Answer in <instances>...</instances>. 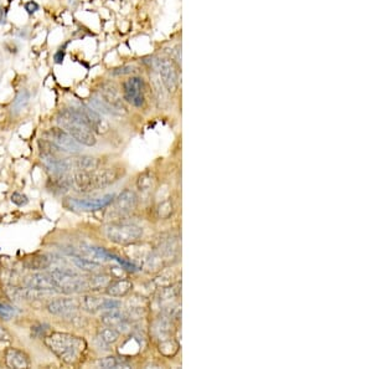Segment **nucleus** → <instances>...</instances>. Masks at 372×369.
Masks as SVG:
<instances>
[{"instance_id":"obj_7","label":"nucleus","mask_w":372,"mask_h":369,"mask_svg":"<svg viewBox=\"0 0 372 369\" xmlns=\"http://www.w3.org/2000/svg\"><path fill=\"white\" fill-rule=\"evenodd\" d=\"M46 137L51 143L55 144L61 151L68 152V153H78L82 151V146L61 127L50 128L46 132Z\"/></svg>"},{"instance_id":"obj_38","label":"nucleus","mask_w":372,"mask_h":369,"mask_svg":"<svg viewBox=\"0 0 372 369\" xmlns=\"http://www.w3.org/2000/svg\"><path fill=\"white\" fill-rule=\"evenodd\" d=\"M6 338H9L8 332H6L5 328H4V327L0 324V343H1V342H3L4 339H6Z\"/></svg>"},{"instance_id":"obj_3","label":"nucleus","mask_w":372,"mask_h":369,"mask_svg":"<svg viewBox=\"0 0 372 369\" xmlns=\"http://www.w3.org/2000/svg\"><path fill=\"white\" fill-rule=\"evenodd\" d=\"M57 123L61 128L65 129L81 146L93 147L97 143L95 132L83 122L82 118L76 113L73 108L61 110L57 116Z\"/></svg>"},{"instance_id":"obj_32","label":"nucleus","mask_w":372,"mask_h":369,"mask_svg":"<svg viewBox=\"0 0 372 369\" xmlns=\"http://www.w3.org/2000/svg\"><path fill=\"white\" fill-rule=\"evenodd\" d=\"M119 366H123V363L118 361L115 357H106V358H101L97 362V367H100V368H117Z\"/></svg>"},{"instance_id":"obj_15","label":"nucleus","mask_w":372,"mask_h":369,"mask_svg":"<svg viewBox=\"0 0 372 369\" xmlns=\"http://www.w3.org/2000/svg\"><path fill=\"white\" fill-rule=\"evenodd\" d=\"M101 321H102V323H105L106 326L118 328V332H120L122 328L123 332L127 331L128 327H129L127 323V318H125L124 314H123L118 308L105 311V313H102V316H101Z\"/></svg>"},{"instance_id":"obj_12","label":"nucleus","mask_w":372,"mask_h":369,"mask_svg":"<svg viewBox=\"0 0 372 369\" xmlns=\"http://www.w3.org/2000/svg\"><path fill=\"white\" fill-rule=\"evenodd\" d=\"M80 308L76 299H57L48 305V311L55 316H71Z\"/></svg>"},{"instance_id":"obj_27","label":"nucleus","mask_w":372,"mask_h":369,"mask_svg":"<svg viewBox=\"0 0 372 369\" xmlns=\"http://www.w3.org/2000/svg\"><path fill=\"white\" fill-rule=\"evenodd\" d=\"M90 105L93 110H96L100 113H106V115H120L118 111H115L112 106L108 105L106 101L102 100V97H92L90 100Z\"/></svg>"},{"instance_id":"obj_37","label":"nucleus","mask_w":372,"mask_h":369,"mask_svg":"<svg viewBox=\"0 0 372 369\" xmlns=\"http://www.w3.org/2000/svg\"><path fill=\"white\" fill-rule=\"evenodd\" d=\"M63 59H65V51L63 50H58L53 56V60H55L56 63H62Z\"/></svg>"},{"instance_id":"obj_1","label":"nucleus","mask_w":372,"mask_h":369,"mask_svg":"<svg viewBox=\"0 0 372 369\" xmlns=\"http://www.w3.org/2000/svg\"><path fill=\"white\" fill-rule=\"evenodd\" d=\"M45 344L57 358L67 364L78 363L87 351L85 339L66 332H53L45 337Z\"/></svg>"},{"instance_id":"obj_26","label":"nucleus","mask_w":372,"mask_h":369,"mask_svg":"<svg viewBox=\"0 0 372 369\" xmlns=\"http://www.w3.org/2000/svg\"><path fill=\"white\" fill-rule=\"evenodd\" d=\"M162 264H164V259H162V255L159 254V252H150L144 259V267L149 272L161 270Z\"/></svg>"},{"instance_id":"obj_21","label":"nucleus","mask_w":372,"mask_h":369,"mask_svg":"<svg viewBox=\"0 0 372 369\" xmlns=\"http://www.w3.org/2000/svg\"><path fill=\"white\" fill-rule=\"evenodd\" d=\"M152 333L159 342L170 338L171 337V323L169 322V319L162 317V318L155 321L152 327Z\"/></svg>"},{"instance_id":"obj_18","label":"nucleus","mask_w":372,"mask_h":369,"mask_svg":"<svg viewBox=\"0 0 372 369\" xmlns=\"http://www.w3.org/2000/svg\"><path fill=\"white\" fill-rule=\"evenodd\" d=\"M44 291L30 289V287H11L8 290V295L11 300L15 301H31V300H38L43 296Z\"/></svg>"},{"instance_id":"obj_28","label":"nucleus","mask_w":372,"mask_h":369,"mask_svg":"<svg viewBox=\"0 0 372 369\" xmlns=\"http://www.w3.org/2000/svg\"><path fill=\"white\" fill-rule=\"evenodd\" d=\"M98 338L102 339L106 344H113L119 339V332L113 327H103L98 331Z\"/></svg>"},{"instance_id":"obj_10","label":"nucleus","mask_w":372,"mask_h":369,"mask_svg":"<svg viewBox=\"0 0 372 369\" xmlns=\"http://www.w3.org/2000/svg\"><path fill=\"white\" fill-rule=\"evenodd\" d=\"M137 201L138 199L134 191L129 190V189H125V190H123L117 198H114L112 214L113 215L123 216L125 215V214L130 213V211L134 210L135 206H137Z\"/></svg>"},{"instance_id":"obj_34","label":"nucleus","mask_w":372,"mask_h":369,"mask_svg":"<svg viewBox=\"0 0 372 369\" xmlns=\"http://www.w3.org/2000/svg\"><path fill=\"white\" fill-rule=\"evenodd\" d=\"M130 72H133V66L127 65V66H123V67L114 68V70L112 71V75L113 76H122V75H128V73H130Z\"/></svg>"},{"instance_id":"obj_20","label":"nucleus","mask_w":372,"mask_h":369,"mask_svg":"<svg viewBox=\"0 0 372 369\" xmlns=\"http://www.w3.org/2000/svg\"><path fill=\"white\" fill-rule=\"evenodd\" d=\"M71 164H72V169H76L77 172H90L98 169L100 161L95 157L82 156L78 157V158L71 159Z\"/></svg>"},{"instance_id":"obj_33","label":"nucleus","mask_w":372,"mask_h":369,"mask_svg":"<svg viewBox=\"0 0 372 369\" xmlns=\"http://www.w3.org/2000/svg\"><path fill=\"white\" fill-rule=\"evenodd\" d=\"M10 199H11V203H14L15 205H18V206H24L29 203L28 196L24 195V194H21V193H18V191H15V193L11 194Z\"/></svg>"},{"instance_id":"obj_24","label":"nucleus","mask_w":372,"mask_h":369,"mask_svg":"<svg viewBox=\"0 0 372 369\" xmlns=\"http://www.w3.org/2000/svg\"><path fill=\"white\" fill-rule=\"evenodd\" d=\"M158 349H159L161 356L170 358V357H174L177 353V351H179V343L170 337V338L164 339V341H160L159 344H158Z\"/></svg>"},{"instance_id":"obj_4","label":"nucleus","mask_w":372,"mask_h":369,"mask_svg":"<svg viewBox=\"0 0 372 369\" xmlns=\"http://www.w3.org/2000/svg\"><path fill=\"white\" fill-rule=\"evenodd\" d=\"M58 291L63 294H80L90 290L88 277H83L77 272L67 269H56L51 272Z\"/></svg>"},{"instance_id":"obj_6","label":"nucleus","mask_w":372,"mask_h":369,"mask_svg":"<svg viewBox=\"0 0 372 369\" xmlns=\"http://www.w3.org/2000/svg\"><path fill=\"white\" fill-rule=\"evenodd\" d=\"M73 110L76 111L78 116L83 120V122L92 129L95 133L103 134L109 129V124L107 123V121H105L101 116L100 112H97L96 110H93L90 106H86L83 103H77V105H73Z\"/></svg>"},{"instance_id":"obj_31","label":"nucleus","mask_w":372,"mask_h":369,"mask_svg":"<svg viewBox=\"0 0 372 369\" xmlns=\"http://www.w3.org/2000/svg\"><path fill=\"white\" fill-rule=\"evenodd\" d=\"M153 184H154V178L150 173H143L137 182V185L140 191H148L149 189H152Z\"/></svg>"},{"instance_id":"obj_8","label":"nucleus","mask_w":372,"mask_h":369,"mask_svg":"<svg viewBox=\"0 0 372 369\" xmlns=\"http://www.w3.org/2000/svg\"><path fill=\"white\" fill-rule=\"evenodd\" d=\"M114 200L113 194H107L97 199H67L65 201V206L70 210H82V211H95L106 208Z\"/></svg>"},{"instance_id":"obj_11","label":"nucleus","mask_w":372,"mask_h":369,"mask_svg":"<svg viewBox=\"0 0 372 369\" xmlns=\"http://www.w3.org/2000/svg\"><path fill=\"white\" fill-rule=\"evenodd\" d=\"M24 286L44 292L57 291V286H56L53 276L46 272H35V274L28 276L24 280Z\"/></svg>"},{"instance_id":"obj_13","label":"nucleus","mask_w":372,"mask_h":369,"mask_svg":"<svg viewBox=\"0 0 372 369\" xmlns=\"http://www.w3.org/2000/svg\"><path fill=\"white\" fill-rule=\"evenodd\" d=\"M158 67L162 85L169 92H174L177 87V75L172 63L169 60H158Z\"/></svg>"},{"instance_id":"obj_2","label":"nucleus","mask_w":372,"mask_h":369,"mask_svg":"<svg viewBox=\"0 0 372 369\" xmlns=\"http://www.w3.org/2000/svg\"><path fill=\"white\" fill-rule=\"evenodd\" d=\"M119 174L115 169H95L90 172H76L70 177L71 186L81 193H90L110 185L118 179Z\"/></svg>"},{"instance_id":"obj_17","label":"nucleus","mask_w":372,"mask_h":369,"mask_svg":"<svg viewBox=\"0 0 372 369\" xmlns=\"http://www.w3.org/2000/svg\"><path fill=\"white\" fill-rule=\"evenodd\" d=\"M101 97H102L103 101H106L108 105L112 106V107L114 108L115 111H118L119 113H122V111L125 110L115 86L109 85V83L103 85L102 88H101Z\"/></svg>"},{"instance_id":"obj_9","label":"nucleus","mask_w":372,"mask_h":369,"mask_svg":"<svg viewBox=\"0 0 372 369\" xmlns=\"http://www.w3.org/2000/svg\"><path fill=\"white\" fill-rule=\"evenodd\" d=\"M143 80L140 77H132L123 85L124 100L134 107H142L144 105V93H143Z\"/></svg>"},{"instance_id":"obj_22","label":"nucleus","mask_w":372,"mask_h":369,"mask_svg":"<svg viewBox=\"0 0 372 369\" xmlns=\"http://www.w3.org/2000/svg\"><path fill=\"white\" fill-rule=\"evenodd\" d=\"M24 264L29 270L40 271V270H45L50 267L51 260L46 255H34V256L28 257Z\"/></svg>"},{"instance_id":"obj_16","label":"nucleus","mask_w":372,"mask_h":369,"mask_svg":"<svg viewBox=\"0 0 372 369\" xmlns=\"http://www.w3.org/2000/svg\"><path fill=\"white\" fill-rule=\"evenodd\" d=\"M5 363L9 368L25 369L30 367V359L18 348H9L5 353Z\"/></svg>"},{"instance_id":"obj_35","label":"nucleus","mask_w":372,"mask_h":369,"mask_svg":"<svg viewBox=\"0 0 372 369\" xmlns=\"http://www.w3.org/2000/svg\"><path fill=\"white\" fill-rule=\"evenodd\" d=\"M25 10L28 11L29 14H34L39 10V5L35 1H29V3L25 4Z\"/></svg>"},{"instance_id":"obj_5","label":"nucleus","mask_w":372,"mask_h":369,"mask_svg":"<svg viewBox=\"0 0 372 369\" xmlns=\"http://www.w3.org/2000/svg\"><path fill=\"white\" fill-rule=\"evenodd\" d=\"M143 235V229L132 223H113L106 228V236L118 245H133Z\"/></svg>"},{"instance_id":"obj_36","label":"nucleus","mask_w":372,"mask_h":369,"mask_svg":"<svg viewBox=\"0 0 372 369\" xmlns=\"http://www.w3.org/2000/svg\"><path fill=\"white\" fill-rule=\"evenodd\" d=\"M13 312H14L13 308H10L9 306H5V305L0 304V314H1V316L9 317V314L13 313Z\"/></svg>"},{"instance_id":"obj_23","label":"nucleus","mask_w":372,"mask_h":369,"mask_svg":"<svg viewBox=\"0 0 372 369\" xmlns=\"http://www.w3.org/2000/svg\"><path fill=\"white\" fill-rule=\"evenodd\" d=\"M110 281H112V279L107 274H93L92 276L88 277V285H90V290H92V291L106 289L110 284Z\"/></svg>"},{"instance_id":"obj_19","label":"nucleus","mask_w":372,"mask_h":369,"mask_svg":"<svg viewBox=\"0 0 372 369\" xmlns=\"http://www.w3.org/2000/svg\"><path fill=\"white\" fill-rule=\"evenodd\" d=\"M133 284L127 279H120L118 281H110V284L106 287V292L110 297H124L132 291Z\"/></svg>"},{"instance_id":"obj_14","label":"nucleus","mask_w":372,"mask_h":369,"mask_svg":"<svg viewBox=\"0 0 372 369\" xmlns=\"http://www.w3.org/2000/svg\"><path fill=\"white\" fill-rule=\"evenodd\" d=\"M120 306L119 301L114 299H102L96 296H86L83 299V307L90 312L108 311V309L118 308Z\"/></svg>"},{"instance_id":"obj_29","label":"nucleus","mask_w":372,"mask_h":369,"mask_svg":"<svg viewBox=\"0 0 372 369\" xmlns=\"http://www.w3.org/2000/svg\"><path fill=\"white\" fill-rule=\"evenodd\" d=\"M72 261H73V264H75L78 269L82 270V271L93 272V271H97V270L100 269V264L92 261V260L83 259V257H80V256H73Z\"/></svg>"},{"instance_id":"obj_30","label":"nucleus","mask_w":372,"mask_h":369,"mask_svg":"<svg viewBox=\"0 0 372 369\" xmlns=\"http://www.w3.org/2000/svg\"><path fill=\"white\" fill-rule=\"evenodd\" d=\"M158 216L160 219H169L172 214V203L170 199H165V200L160 201L159 206L157 209Z\"/></svg>"},{"instance_id":"obj_25","label":"nucleus","mask_w":372,"mask_h":369,"mask_svg":"<svg viewBox=\"0 0 372 369\" xmlns=\"http://www.w3.org/2000/svg\"><path fill=\"white\" fill-rule=\"evenodd\" d=\"M29 100H30V93H29L28 90L23 88V90L19 91L15 96V100L13 101V105H11V112H13V115L20 113L26 107V105L29 103Z\"/></svg>"}]
</instances>
